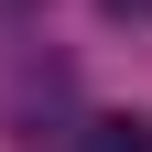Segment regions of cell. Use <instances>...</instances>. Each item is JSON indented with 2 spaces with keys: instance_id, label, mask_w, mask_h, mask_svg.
I'll return each mask as SVG.
<instances>
[{
  "instance_id": "obj_2",
  "label": "cell",
  "mask_w": 152,
  "mask_h": 152,
  "mask_svg": "<svg viewBox=\"0 0 152 152\" xmlns=\"http://www.w3.org/2000/svg\"><path fill=\"white\" fill-rule=\"evenodd\" d=\"M98 11H109V22H152V0H98Z\"/></svg>"
},
{
  "instance_id": "obj_3",
  "label": "cell",
  "mask_w": 152,
  "mask_h": 152,
  "mask_svg": "<svg viewBox=\"0 0 152 152\" xmlns=\"http://www.w3.org/2000/svg\"><path fill=\"white\" fill-rule=\"evenodd\" d=\"M141 152H152V120H141Z\"/></svg>"
},
{
  "instance_id": "obj_1",
  "label": "cell",
  "mask_w": 152,
  "mask_h": 152,
  "mask_svg": "<svg viewBox=\"0 0 152 152\" xmlns=\"http://www.w3.org/2000/svg\"><path fill=\"white\" fill-rule=\"evenodd\" d=\"M76 152H141V120H98V130H87Z\"/></svg>"
}]
</instances>
